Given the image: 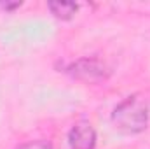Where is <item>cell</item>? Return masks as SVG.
<instances>
[{
    "label": "cell",
    "instance_id": "obj_3",
    "mask_svg": "<svg viewBox=\"0 0 150 149\" xmlns=\"http://www.w3.org/2000/svg\"><path fill=\"white\" fill-rule=\"evenodd\" d=\"M70 149H94L96 148V130L89 121H79L68 132Z\"/></svg>",
    "mask_w": 150,
    "mask_h": 149
},
{
    "label": "cell",
    "instance_id": "obj_5",
    "mask_svg": "<svg viewBox=\"0 0 150 149\" xmlns=\"http://www.w3.org/2000/svg\"><path fill=\"white\" fill-rule=\"evenodd\" d=\"M16 149H52V146H51V142L40 139V140H30V142H25V144L18 146Z\"/></svg>",
    "mask_w": 150,
    "mask_h": 149
},
{
    "label": "cell",
    "instance_id": "obj_1",
    "mask_svg": "<svg viewBox=\"0 0 150 149\" xmlns=\"http://www.w3.org/2000/svg\"><path fill=\"white\" fill-rule=\"evenodd\" d=\"M112 123L113 126L127 135H136L147 130L149 125V107L147 104L133 95L124 98L122 102L117 104V107L112 112Z\"/></svg>",
    "mask_w": 150,
    "mask_h": 149
},
{
    "label": "cell",
    "instance_id": "obj_6",
    "mask_svg": "<svg viewBox=\"0 0 150 149\" xmlns=\"http://www.w3.org/2000/svg\"><path fill=\"white\" fill-rule=\"evenodd\" d=\"M23 4L21 2H0V11L2 12H12L14 9H19Z\"/></svg>",
    "mask_w": 150,
    "mask_h": 149
},
{
    "label": "cell",
    "instance_id": "obj_2",
    "mask_svg": "<svg viewBox=\"0 0 150 149\" xmlns=\"http://www.w3.org/2000/svg\"><path fill=\"white\" fill-rule=\"evenodd\" d=\"M65 72L68 75H72L77 81H82V82H89V84H94V82H101L105 79H108L110 75V69L108 65L100 60V58H94V56H84V58H79L72 62Z\"/></svg>",
    "mask_w": 150,
    "mask_h": 149
},
{
    "label": "cell",
    "instance_id": "obj_4",
    "mask_svg": "<svg viewBox=\"0 0 150 149\" xmlns=\"http://www.w3.org/2000/svg\"><path fill=\"white\" fill-rule=\"evenodd\" d=\"M47 9L51 11V14L58 19H72L77 11H79V5L74 4V2H49L47 4Z\"/></svg>",
    "mask_w": 150,
    "mask_h": 149
}]
</instances>
